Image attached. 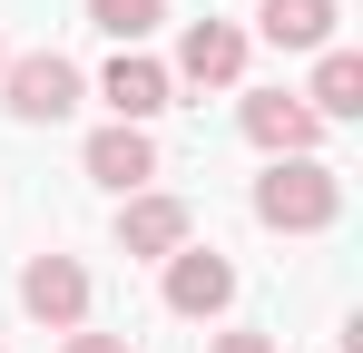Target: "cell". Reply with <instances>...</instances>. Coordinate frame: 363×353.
<instances>
[{
  "label": "cell",
  "instance_id": "obj_1",
  "mask_svg": "<svg viewBox=\"0 0 363 353\" xmlns=\"http://www.w3.org/2000/svg\"><path fill=\"white\" fill-rule=\"evenodd\" d=\"M334 216H344V176L324 167V157H265V176H255V226L324 235Z\"/></svg>",
  "mask_w": 363,
  "mask_h": 353
},
{
  "label": "cell",
  "instance_id": "obj_2",
  "mask_svg": "<svg viewBox=\"0 0 363 353\" xmlns=\"http://www.w3.org/2000/svg\"><path fill=\"white\" fill-rule=\"evenodd\" d=\"M0 89H10V118H30V128H60L69 108H79V69H69L60 50H30L0 69Z\"/></svg>",
  "mask_w": 363,
  "mask_h": 353
},
{
  "label": "cell",
  "instance_id": "obj_3",
  "mask_svg": "<svg viewBox=\"0 0 363 353\" xmlns=\"http://www.w3.org/2000/svg\"><path fill=\"white\" fill-rule=\"evenodd\" d=\"M20 304H30L50 334H79V324H89V265H79V255H30V265H20Z\"/></svg>",
  "mask_w": 363,
  "mask_h": 353
},
{
  "label": "cell",
  "instance_id": "obj_4",
  "mask_svg": "<svg viewBox=\"0 0 363 353\" xmlns=\"http://www.w3.org/2000/svg\"><path fill=\"white\" fill-rule=\"evenodd\" d=\"M236 128L255 138V147H265V157H314V138H324V118L304 108L295 89H245Z\"/></svg>",
  "mask_w": 363,
  "mask_h": 353
},
{
  "label": "cell",
  "instance_id": "obj_5",
  "mask_svg": "<svg viewBox=\"0 0 363 353\" xmlns=\"http://www.w3.org/2000/svg\"><path fill=\"white\" fill-rule=\"evenodd\" d=\"M226 304H236V265H226L216 245H177V255H167V314L206 324V314H226Z\"/></svg>",
  "mask_w": 363,
  "mask_h": 353
},
{
  "label": "cell",
  "instance_id": "obj_6",
  "mask_svg": "<svg viewBox=\"0 0 363 353\" xmlns=\"http://www.w3.org/2000/svg\"><path fill=\"white\" fill-rule=\"evenodd\" d=\"M167 79H186V89H236V79H245V30H236V20H216V10L186 20L177 69H167Z\"/></svg>",
  "mask_w": 363,
  "mask_h": 353
},
{
  "label": "cell",
  "instance_id": "obj_7",
  "mask_svg": "<svg viewBox=\"0 0 363 353\" xmlns=\"http://www.w3.org/2000/svg\"><path fill=\"white\" fill-rule=\"evenodd\" d=\"M99 99H108V118H128V128H147L157 108H177V79L157 69L147 50H118L108 69H99Z\"/></svg>",
  "mask_w": 363,
  "mask_h": 353
},
{
  "label": "cell",
  "instance_id": "obj_8",
  "mask_svg": "<svg viewBox=\"0 0 363 353\" xmlns=\"http://www.w3.org/2000/svg\"><path fill=\"white\" fill-rule=\"evenodd\" d=\"M186 226H196V216H186V196H147V186H138V196L118 206V255H147V265H167V255L186 245Z\"/></svg>",
  "mask_w": 363,
  "mask_h": 353
},
{
  "label": "cell",
  "instance_id": "obj_9",
  "mask_svg": "<svg viewBox=\"0 0 363 353\" xmlns=\"http://www.w3.org/2000/svg\"><path fill=\"white\" fill-rule=\"evenodd\" d=\"M79 167L99 176V186H118V196H138V186L157 176V138H147V128H128V118H108V128L89 138V157H79Z\"/></svg>",
  "mask_w": 363,
  "mask_h": 353
},
{
  "label": "cell",
  "instance_id": "obj_10",
  "mask_svg": "<svg viewBox=\"0 0 363 353\" xmlns=\"http://www.w3.org/2000/svg\"><path fill=\"white\" fill-rule=\"evenodd\" d=\"M334 20H344V0H265L255 40H275V50H334Z\"/></svg>",
  "mask_w": 363,
  "mask_h": 353
},
{
  "label": "cell",
  "instance_id": "obj_11",
  "mask_svg": "<svg viewBox=\"0 0 363 353\" xmlns=\"http://www.w3.org/2000/svg\"><path fill=\"white\" fill-rule=\"evenodd\" d=\"M304 108H314V118H363V50H314Z\"/></svg>",
  "mask_w": 363,
  "mask_h": 353
},
{
  "label": "cell",
  "instance_id": "obj_12",
  "mask_svg": "<svg viewBox=\"0 0 363 353\" xmlns=\"http://www.w3.org/2000/svg\"><path fill=\"white\" fill-rule=\"evenodd\" d=\"M89 20H99V30H108L118 50H138V40H147V30L167 20V0H89Z\"/></svg>",
  "mask_w": 363,
  "mask_h": 353
},
{
  "label": "cell",
  "instance_id": "obj_13",
  "mask_svg": "<svg viewBox=\"0 0 363 353\" xmlns=\"http://www.w3.org/2000/svg\"><path fill=\"white\" fill-rule=\"evenodd\" d=\"M206 353H285V344H275V334H216Z\"/></svg>",
  "mask_w": 363,
  "mask_h": 353
},
{
  "label": "cell",
  "instance_id": "obj_14",
  "mask_svg": "<svg viewBox=\"0 0 363 353\" xmlns=\"http://www.w3.org/2000/svg\"><path fill=\"white\" fill-rule=\"evenodd\" d=\"M60 353H128V334H69Z\"/></svg>",
  "mask_w": 363,
  "mask_h": 353
},
{
  "label": "cell",
  "instance_id": "obj_15",
  "mask_svg": "<svg viewBox=\"0 0 363 353\" xmlns=\"http://www.w3.org/2000/svg\"><path fill=\"white\" fill-rule=\"evenodd\" d=\"M0 69H10V40H0Z\"/></svg>",
  "mask_w": 363,
  "mask_h": 353
}]
</instances>
